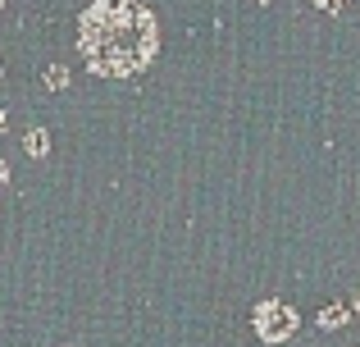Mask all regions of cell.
<instances>
[{"label": "cell", "instance_id": "1", "mask_svg": "<svg viewBox=\"0 0 360 347\" xmlns=\"http://www.w3.org/2000/svg\"><path fill=\"white\" fill-rule=\"evenodd\" d=\"M78 51L96 78L141 73L160 51V27L141 0H91L78 18Z\"/></svg>", "mask_w": 360, "mask_h": 347}, {"label": "cell", "instance_id": "2", "mask_svg": "<svg viewBox=\"0 0 360 347\" xmlns=\"http://www.w3.org/2000/svg\"><path fill=\"white\" fill-rule=\"evenodd\" d=\"M297 324H301L297 306L278 302V297H269V302L255 306V334H260L264 343H283V339H292V334H297Z\"/></svg>", "mask_w": 360, "mask_h": 347}, {"label": "cell", "instance_id": "3", "mask_svg": "<svg viewBox=\"0 0 360 347\" xmlns=\"http://www.w3.org/2000/svg\"><path fill=\"white\" fill-rule=\"evenodd\" d=\"M23 151L32 156V160H41V156H51V137H46L41 128H27L23 133Z\"/></svg>", "mask_w": 360, "mask_h": 347}, {"label": "cell", "instance_id": "4", "mask_svg": "<svg viewBox=\"0 0 360 347\" xmlns=\"http://www.w3.org/2000/svg\"><path fill=\"white\" fill-rule=\"evenodd\" d=\"M342 324H347V306H342V302L319 311V329H342Z\"/></svg>", "mask_w": 360, "mask_h": 347}, {"label": "cell", "instance_id": "5", "mask_svg": "<svg viewBox=\"0 0 360 347\" xmlns=\"http://www.w3.org/2000/svg\"><path fill=\"white\" fill-rule=\"evenodd\" d=\"M46 87H69V69H64V64H51V69H46Z\"/></svg>", "mask_w": 360, "mask_h": 347}, {"label": "cell", "instance_id": "6", "mask_svg": "<svg viewBox=\"0 0 360 347\" xmlns=\"http://www.w3.org/2000/svg\"><path fill=\"white\" fill-rule=\"evenodd\" d=\"M310 5H315V9H328V14H338V9H342L347 0H310Z\"/></svg>", "mask_w": 360, "mask_h": 347}, {"label": "cell", "instance_id": "7", "mask_svg": "<svg viewBox=\"0 0 360 347\" xmlns=\"http://www.w3.org/2000/svg\"><path fill=\"white\" fill-rule=\"evenodd\" d=\"M0 183H9V165L5 160H0Z\"/></svg>", "mask_w": 360, "mask_h": 347}, {"label": "cell", "instance_id": "8", "mask_svg": "<svg viewBox=\"0 0 360 347\" xmlns=\"http://www.w3.org/2000/svg\"><path fill=\"white\" fill-rule=\"evenodd\" d=\"M347 306H356V311H360V293H356V297H352V302H347Z\"/></svg>", "mask_w": 360, "mask_h": 347}, {"label": "cell", "instance_id": "9", "mask_svg": "<svg viewBox=\"0 0 360 347\" xmlns=\"http://www.w3.org/2000/svg\"><path fill=\"white\" fill-rule=\"evenodd\" d=\"M0 78H5V64H0Z\"/></svg>", "mask_w": 360, "mask_h": 347}, {"label": "cell", "instance_id": "10", "mask_svg": "<svg viewBox=\"0 0 360 347\" xmlns=\"http://www.w3.org/2000/svg\"><path fill=\"white\" fill-rule=\"evenodd\" d=\"M260 5H269V0H260Z\"/></svg>", "mask_w": 360, "mask_h": 347}, {"label": "cell", "instance_id": "11", "mask_svg": "<svg viewBox=\"0 0 360 347\" xmlns=\"http://www.w3.org/2000/svg\"><path fill=\"white\" fill-rule=\"evenodd\" d=\"M0 9H5V0H0Z\"/></svg>", "mask_w": 360, "mask_h": 347}]
</instances>
